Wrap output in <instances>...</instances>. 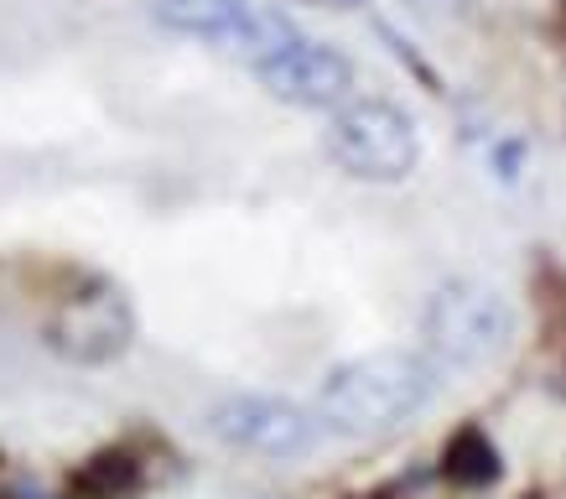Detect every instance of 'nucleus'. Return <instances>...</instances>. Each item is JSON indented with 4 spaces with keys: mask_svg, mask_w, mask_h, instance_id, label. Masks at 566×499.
<instances>
[{
    "mask_svg": "<svg viewBox=\"0 0 566 499\" xmlns=\"http://www.w3.org/2000/svg\"><path fill=\"white\" fill-rule=\"evenodd\" d=\"M437 364L421 349H375L333 364L312 412L338 437H390L437 401Z\"/></svg>",
    "mask_w": 566,
    "mask_h": 499,
    "instance_id": "1",
    "label": "nucleus"
},
{
    "mask_svg": "<svg viewBox=\"0 0 566 499\" xmlns=\"http://www.w3.org/2000/svg\"><path fill=\"white\" fill-rule=\"evenodd\" d=\"M510 339H515V308L479 276L442 281L421 308V354L437 370H483L510 349Z\"/></svg>",
    "mask_w": 566,
    "mask_h": 499,
    "instance_id": "2",
    "label": "nucleus"
},
{
    "mask_svg": "<svg viewBox=\"0 0 566 499\" xmlns=\"http://www.w3.org/2000/svg\"><path fill=\"white\" fill-rule=\"evenodd\" d=\"M327 156L354 183H406L421 167V131L416 115L390 94H354L344 110L327 115Z\"/></svg>",
    "mask_w": 566,
    "mask_h": 499,
    "instance_id": "3",
    "label": "nucleus"
},
{
    "mask_svg": "<svg viewBox=\"0 0 566 499\" xmlns=\"http://www.w3.org/2000/svg\"><path fill=\"white\" fill-rule=\"evenodd\" d=\"M42 339L57 360L69 364H109L136 344V308L125 297L120 281H109L99 271H78L69 292H57L48 308Z\"/></svg>",
    "mask_w": 566,
    "mask_h": 499,
    "instance_id": "4",
    "label": "nucleus"
},
{
    "mask_svg": "<svg viewBox=\"0 0 566 499\" xmlns=\"http://www.w3.org/2000/svg\"><path fill=\"white\" fill-rule=\"evenodd\" d=\"M156 21L172 27L177 37L234 52L250 69L260 58H271V52H281L286 42L302 37V27L286 11L260 6V0H156Z\"/></svg>",
    "mask_w": 566,
    "mask_h": 499,
    "instance_id": "5",
    "label": "nucleus"
},
{
    "mask_svg": "<svg viewBox=\"0 0 566 499\" xmlns=\"http://www.w3.org/2000/svg\"><path fill=\"white\" fill-rule=\"evenodd\" d=\"M208 432L229 443V448L250 453V458H307L317 443H323V422L312 406H296L286 396H260V391H244V396H223L213 412H208Z\"/></svg>",
    "mask_w": 566,
    "mask_h": 499,
    "instance_id": "6",
    "label": "nucleus"
},
{
    "mask_svg": "<svg viewBox=\"0 0 566 499\" xmlns=\"http://www.w3.org/2000/svg\"><path fill=\"white\" fill-rule=\"evenodd\" d=\"M250 73H255V84L271 100L292 104V110H327V115L344 110L354 100V84H359L354 58L307 32L296 37V42H286L281 52H271V58H260Z\"/></svg>",
    "mask_w": 566,
    "mask_h": 499,
    "instance_id": "7",
    "label": "nucleus"
},
{
    "mask_svg": "<svg viewBox=\"0 0 566 499\" xmlns=\"http://www.w3.org/2000/svg\"><path fill=\"white\" fill-rule=\"evenodd\" d=\"M442 479L458 489H494L504 479V458H499L494 437L483 427H458L442 448Z\"/></svg>",
    "mask_w": 566,
    "mask_h": 499,
    "instance_id": "8",
    "label": "nucleus"
},
{
    "mask_svg": "<svg viewBox=\"0 0 566 499\" xmlns=\"http://www.w3.org/2000/svg\"><path fill=\"white\" fill-rule=\"evenodd\" d=\"M136 479H140L136 458L109 448V453H99V458H88V464L73 474V489H78V495H88V499H120V495H130V489H136Z\"/></svg>",
    "mask_w": 566,
    "mask_h": 499,
    "instance_id": "9",
    "label": "nucleus"
}]
</instances>
